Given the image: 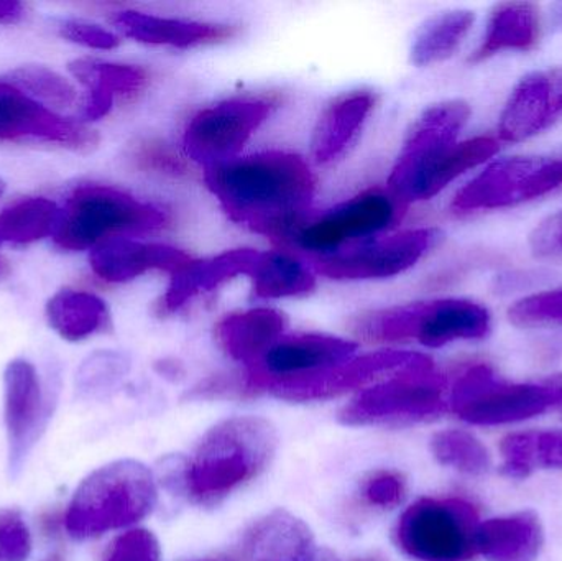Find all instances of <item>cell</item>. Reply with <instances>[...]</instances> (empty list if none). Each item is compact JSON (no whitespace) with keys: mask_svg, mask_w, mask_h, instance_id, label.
<instances>
[{"mask_svg":"<svg viewBox=\"0 0 562 561\" xmlns=\"http://www.w3.org/2000/svg\"><path fill=\"white\" fill-rule=\"evenodd\" d=\"M276 447V428L263 418L221 422L183 463L180 490L201 506L220 504L266 471Z\"/></svg>","mask_w":562,"mask_h":561,"instance_id":"3957f363","label":"cell"},{"mask_svg":"<svg viewBox=\"0 0 562 561\" xmlns=\"http://www.w3.org/2000/svg\"><path fill=\"white\" fill-rule=\"evenodd\" d=\"M408 206L386 188H369L349 200L313 216L301 226L291 246L314 257L336 253L344 247L389 234Z\"/></svg>","mask_w":562,"mask_h":561,"instance_id":"8fae6325","label":"cell"},{"mask_svg":"<svg viewBox=\"0 0 562 561\" xmlns=\"http://www.w3.org/2000/svg\"><path fill=\"white\" fill-rule=\"evenodd\" d=\"M157 480L140 461L119 460L92 471L76 490L66 532L89 539L134 526L157 506Z\"/></svg>","mask_w":562,"mask_h":561,"instance_id":"277c9868","label":"cell"},{"mask_svg":"<svg viewBox=\"0 0 562 561\" xmlns=\"http://www.w3.org/2000/svg\"><path fill=\"white\" fill-rule=\"evenodd\" d=\"M32 553V534L15 509L0 510V561H25Z\"/></svg>","mask_w":562,"mask_h":561,"instance_id":"8d00e7d4","label":"cell"},{"mask_svg":"<svg viewBox=\"0 0 562 561\" xmlns=\"http://www.w3.org/2000/svg\"><path fill=\"white\" fill-rule=\"evenodd\" d=\"M405 493V481L395 471H379L372 474L362 487L367 503L380 509L398 506Z\"/></svg>","mask_w":562,"mask_h":561,"instance_id":"f35d334b","label":"cell"},{"mask_svg":"<svg viewBox=\"0 0 562 561\" xmlns=\"http://www.w3.org/2000/svg\"><path fill=\"white\" fill-rule=\"evenodd\" d=\"M540 12L533 3H502L492 12L471 61L481 63L502 52H528L540 42Z\"/></svg>","mask_w":562,"mask_h":561,"instance_id":"d4e9b609","label":"cell"},{"mask_svg":"<svg viewBox=\"0 0 562 561\" xmlns=\"http://www.w3.org/2000/svg\"><path fill=\"white\" fill-rule=\"evenodd\" d=\"M562 115V66L525 76L498 122L501 141L518 144L547 131Z\"/></svg>","mask_w":562,"mask_h":561,"instance_id":"e0dca14e","label":"cell"},{"mask_svg":"<svg viewBox=\"0 0 562 561\" xmlns=\"http://www.w3.org/2000/svg\"><path fill=\"white\" fill-rule=\"evenodd\" d=\"M26 9L16 0H0V25H15L25 19Z\"/></svg>","mask_w":562,"mask_h":561,"instance_id":"b9f144b4","label":"cell"},{"mask_svg":"<svg viewBox=\"0 0 562 561\" xmlns=\"http://www.w3.org/2000/svg\"><path fill=\"white\" fill-rule=\"evenodd\" d=\"M167 211L127 191L105 184H86L59 213L55 244L65 250L98 247L114 237L144 236L167 226Z\"/></svg>","mask_w":562,"mask_h":561,"instance_id":"8992f818","label":"cell"},{"mask_svg":"<svg viewBox=\"0 0 562 561\" xmlns=\"http://www.w3.org/2000/svg\"><path fill=\"white\" fill-rule=\"evenodd\" d=\"M59 35L69 42L78 43L92 49H114L117 48L119 36L109 32L104 26L95 23L82 22V20H65L59 23Z\"/></svg>","mask_w":562,"mask_h":561,"instance_id":"ab89813d","label":"cell"},{"mask_svg":"<svg viewBox=\"0 0 562 561\" xmlns=\"http://www.w3.org/2000/svg\"><path fill=\"white\" fill-rule=\"evenodd\" d=\"M561 184L562 158H502L456 193L451 210L469 214L517 206L544 197Z\"/></svg>","mask_w":562,"mask_h":561,"instance_id":"5bb4252c","label":"cell"},{"mask_svg":"<svg viewBox=\"0 0 562 561\" xmlns=\"http://www.w3.org/2000/svg\"><path fill=\"white\" fill-rule=\"evenodd\" d=\"M59 213L46 198H26L0 214V244H32L49 236L58 224Z\"/></svg>","mask_w":562,"mask_h":561,"instance_id":"4dcf8cb0","label":"cell"},{"mask_svg":"<svg viewBox=\"0 0 562 561\" xmlns=\"http://www.w3.org/2000/svg\"><path fill=\"white\" fill-rule=\"evenodd\" d=\"M475 15L471 10H449L429 16L412 45V61L416 66H431L451 58L474 26Z\"/></svg>","mask_w":562,"mask_h":561,"instance_id":"f1b7e54d","label":"cell"},{"mask_svg":"<svg viewBox=\"0 0 562 561\" xmlns=\"http://www.w3.org/2000/svg\"><path fill=\"white\" fill-rule=\"evenodd\" d=\"M7 81L36 101L53 108H71L78 99L75 86L53 69L40 65L20 66L13 69Z\"/></svg>","mask_w":562,"mask_h":561,"instance_id":"d6a6232c","label":"cell"},{"mask_svg":"<svg viewBox=\"0 0 562 561\" xmlns=\"http://www.w3.org/2000/svg\"><path fill=\"white\" fill-rule=\"evenodd\" d=\"M252 293L259 300L294 299L316 287V272L290 250H259L249 272Z\"/></svg>","mask_w":562,"mask_h":561,"instance_id":"484cf974","label":"cell"},{"mask_svg":"<svg viewBox=\"0 0 562 561\" xmlns=\"http://www.w3.org/2000/svg\"><path fill=\"white\" fill-rule=\"evenodd\" d=\"M541 540L538 520L530 514H515L479 524L475 549L488 559L517 561L533 557Z\"/></svg>","mask_w":562,"mask_h":561,"instance_id":"4316f807","label":"cell"},{"mask_svg":"<svg viewBox=\"0 0 562 561\" xmlns=\"http://www.w3.org/2000/svg\"><path fill=\"white\" fill-rule=\"evenodd\" d=\"M204 183L233 223L279 244L293 243L310 220L316 175L284 150L240 155L203 170Z\"/></svg>","mask_w":562,"mask_h":561,"instance_id":"6da1fadb","label":"cell"},{"mask_svg":"<svg viewBox=\"0 0 562 561\" xmlns=\"http://www.w3.org/2000/svg\"><path fill=\"white\" fill-rule=\"evenodd\" d=\"M7 273H9V266H7L5 260H3L2 257H0V279H3V277L7 276Z\"/></svg>","mask_w":562,"mask_h":561,"instance_id":"7bdbcfd3","label":"cell"},{"mask_svg":"<svg viewBox=\"0 0 562 561\" xmlns=\"http://www.w3.org/2000/svg\"><path fill=\"white\" fill-rule=\"evenodd\" d=\"M477 509L459 497H423L396 526L400 549L418 561H468L477 553Z\"/></svg>","mask_w":562,"mask_h":561,"instance_id":"30bf717a","label":"cell"},{"mask_svg":"<svg viewBox=\"0 0 562 561\" xmlns=\"http://www.w3.org/2000/svg\"><path fill=\"white\" fill-rule=\"evenodd\" d=\"M3 190H5V184H3V181L0 180V197H2Z\"/></svg>","mask_w":562,"mask_h":561,"instance_id":"f6af8a7d","label":"cell"},{"mask_svg":"<svg viewBox=\"0 0 562 561\" xmlns=\"http://www.w3.org/2000/svg\"><path fill=\"white\" fill-rule=\"evenodd\" d=\"M449 404L471 425L518 424L562 407V382L510 384L497 378L491 366L475 364L456 381Z\"/></svg>","mask_w":562,"mask_h":561,"instance_id":"ba28073f","label":"cell"},{"mask_svg":"<svg viewBox=\"0 0 562 561\" xmlns=\"http://www.w3.org/2000/svg\"><path fill=\"white\" fill-rule=\"evenodd\" d=\"M131 160L135 167L154 173L178 175L184 173L181 157H178L167 144L158 141H140L131 148Z\"/></svg>","mask_w":562,"mask_h":561,"instance_id":"74e56055","label":"cell"},{"mask_svg":"<svg viewBox=\"0 0 562 561\" xmlns=\"http://www.w3.org/2000/svg\"><path fill=\"white\" fill-rule=\"evenodd\" d=\"M510 322L521 328L562 326V289L535 293L508 310Z\"/></svg>","mask_w":562,"mask_h":561,"instance_id":"836d02e7","label":"cell"},{"mask_svg":"<svg viewBox=\"0 0 562 561\" xmlns=\"http://www.w3.org/2000/svg\"><path fill=\"white\" fill-rule=\"evenodd\" d=\"M49 326L66 341H82L109 325L104 300L81 290L65 289L46 303Z\"/></svg>","mask_w":562,"mask_h":561,"instance_id":"83f0119b","label":"cell"},{"mask_svg":"<svg viewBox=\"0 0 562 561\" xmlns=\"http://www.w3.org/2000/svg\"><path fill=\"white\" fill-rule=\"evenodd\" d=\"M112 23L135 42L178 49L213 45L236 35V26L226 23L201 22L140 10H119L112 15Z\"/></svg>","mask_w":562,"mask_h":561,"instance_id":"d6986e66","label":"cell"},{"mask_svg":"<svg viewBox=\"0 0 562 561\" xmlns=\"http://www.w3.org/2000/svg\"><path fill=\"white\" fill-rule=\"evenodd\" d=\"M0 141H36L69 150H94L99 135L75 119L63 117L9 81H0Z\"/></svg>","mask_w":562,"mask_h":561,"instance_id":"9a60e30c","label":"cell"},{"mask_svg":"<svg viewBox=\"0 0 562 561\" xmlns=\"http://www.w3.org/2000/svg\"><path fill=\"white\" fill-rule=\"evenodd\" d=\"M243 547L249 561H306L313 536L300 519L277 510L249 530Z\"/></svg>","mask_w":562,"mask_h":561,"instance_id":"cb8c5ba5","label":"cell"},{"mask_svg":"<svg viewBox=\"0 0 562 561\" xmlns=\"http://www.w3.org/2000/svg\"><path fill=\"white\" fill-rule=\"evenodd\" d=\"M43 561H65V560H63L61 556H52V557H48V559L43 560Z\"/></svg>","mask_w":562,"mask_h":561,"instance_id":"ee69618b","label":"cell"},{"mask_svg":"<svg viewBox=\"0 0 562 561\" xmlns=\"http://www.w3.org/2000/svg\"><path fill=\"white\" fill-rule=\"evenodd\" d=\"M157 537L145 529H132L119 536L105 550L102 561H160Z\"/></svg>","mask_w":562,"mask_h":561,"instance_id":"d590c367","label":"cell"},{"mask_svg":"<svg viewBox=\"0 0 562 561\" xmlns=\"http://www.w3.org/2000/svg\"><path fill=\"white\" fill-rule=\"evenodd\" d=\"M439 237L441 234L432 227L382 234L314 257L311 267L316 276L344 282L392 279L413 269L436 246Z\"/></svg>","mask_w":562,"mask_h":561,"instance_id":"4fadbf2b","label":"cell"},{"mask_svg":"<svg viewBox=\"0 0 562 561\" xmlns=\"http://www.w3.org/2000/svg\"><path fill=\"white\" fill-rule=\"evenodd\" d=\"M448 381L428 356L390 378L362 389L340 411L346 425L412 424L428 420L446 411Z\"/></svg>","mask_w":562,"mask_h":561,"instance_id":"52a82bcc","label":"cell"},{"mask_svg":"<svg viewBox=\"0 0 562 561\" xmlns=\"http://www.w3.org/2000/svg\"><path fill=\"white\" fill-rule=\"evenodd\" d=\"M286 316L269 306L240 310L224 316L216 326L221 349L246 368L259 361L286 335Z\"/></svg>","mask_w":562,"mask_h":561,"instance_id":"7402d4cb","label":"cell"},{"mask_svg":"<svg viewBox=\"0 0 562 561\" xmlns=\"http://www.w3.org/2000/svg\"><path fill=\"white\" fill-rule=\"evenodd\" d=\"M502 470L508 478L530 476L535 470H562V430L524 431L502 441Z\"/></svg>","mask_w":562,"mask_h":561,"instance_id":"f546056e","label":"cell"},{"mask_svg":"<svg viewBox=\"0 0 562 561\" xmlns=\"http://www.w3.org/2000/svg\"><path fill=\"white\" fill-rule=\"evenodd\" d=\"M530 246L538 257L562 256V211L541 221L530 236Z\"/></svg>","mask_w":562,"mask_h":561,"instance_id":"60d3db41","label":"cell"},{"mask_svg":"<svg viewBox=\"0 0 562 561\" xmlns=\"http://www.w3.org/2000/svg\"><path fill=\"white\" fill-rule=\"evenodd\" d=\"M359 345L324 333H286L259 361L247 368L244 391L273 395L319 378L357 356Z\"/></svg>","mask_w":562,"mask_h":561,"instance_id":"7c38bea8","label":"cell"},{"mask_svg":"<svg viewBox=\"0 0 562 561\" xmlns=\"http://www.w3.org/2000/svg\"><path fill=\"white\" fill-rule=\"evenodd\" d=\"M127 361L115 352H95L79 369L78 382L82 391H104L127 372Z\"/></svg>","mask_w":562,"mask_h":561,"instance_id":"e575fe53","label":"cell"},{"mask_svg":"<svg viewBox=\"0 0 562 561\" xmlns=\"http://www.w3.org/2000/svg\"><path fill=\"white\" fill-rule=\"evenodd\" d=\"M45 415V399L35 366L25 359H13L3 372V418L13 474L35 447Z\"/></svg>","mask_w":562,"mask_h":561,"instance_id":"2e32d148","label":"cell"},{"mask_svg":"<svg viewBox=\"0 0 562 561\" xmlns=\"http://www.w3.org/2000/svg\"><path fill=\"white\" fill-rule=\"evenodd\" d=\"M69 71L88 88V98L82 105V117L86 121L105 117L115 98L137 94L148 82L145 69L124 63L79 58L69 63Z\"/></svg>","mask_w":562,"mask_h":561,"instance_id":"603a6c76","label":"cell"},{"mask_svg":"<svg viewBox=\"0 0 562 561\" xmlns=\"http://www.w3.org/2000/svg\"><path fill=\"white\" fill-rule=\"evenodd\" d=\"M376 105V94L370 89L344 92L329 102L317 117L311 135V157L314 164L330 165L346 155L356 144Z\"/></svg>","mask_w":562,"mask_h":561,"instance_id":"ffe728a7","label":"cell"},{"mask_svg":"<svg viewBox=\"0 0 562 561\" xmlns=\"http://www.w3.org/2000/svg\"><path fill=\"white\" fill-rule=\"evenodd\" d=\"M257 249H233L206 259H193L180 272L170 277L161 299V312H180L198 296L214 292L237 277L249 276L256 262Z\"/></svg>","mask_w":562,"mask_h":561,"instance_id":"44dd1931","label":"cell"},{"mask_svg":"<svg viewBox=\"0 0 562 561\" xmlns=\"http://www.w3.org/2000/svg\"><path fill=\"white\" fill-rule=\"evenodd\" d=\"M431 450L442 467L471 476L487 473L492 464L491 453L485 445L464 430L439 431L432 437Z\"/></svg>","mask_w":562,"mask_h":561,"instance_id":"1f68e13d","label":"cell"},{"mask_svg":"<svg viewBox=\"0 0 562 561\" xmlns=\"http://www.w3.org/2000/svg\"><path fill=\"white\" fill-rule=\"evenodd\" d=\"M469 117L471 108L459 99L426 109L406 135L386 190L405 206L431 200L465 171L494 157L501 148L497 138L481 135L459 142Z\"/></svg>","mask_w":562,"mask_h":561,"instance_id":"7a4b0ae2","label":"cell"},{"mask_svg":"<svg viewBox=\"0 0 562 561\" xmlns=\"http://www.w3.org/2000/svg\"><path fill=\"white\" fill-rule=\"evenodd\" d=\"M277 108L279 99L273 94H240L200 109L181 135L184 157L203 170L240 157Z\"/></svg>","mask_w":562,"mask_h":561,"instance_id":"9c48e42d","label":"cell"},{"mask_svg":"<svg viewBox=\"0 0 562 561\" xmlns=\"http://www.w3.org/2000/svg\"><path fill=\"white\" fill-rule=\"evenodd\" d=\"M193 260L190 254L170 244L144 243L132 237H114L92 249V272L108 283H127L148 272L175 276Z\"/></svg>","mask_w":562,"mask_h":561,"instance_id":"ac0fdd59","label":"cell"},{"mask_svg":"<svg viewBox=\"0 0 562 561\" xmlns=\"http://www.w3.org/2000/svg\"><path fill=\"white\" fill-rule=\"evenodd\" d=\"M491 312L465 299H441L372 310L356 316L352 329L373 343L418 341L442 348L456 341H474L491 333Z\"/></svg>","mask_w":562,"mask_h":561,"instance_id":"5b68a950","label":"cell"}]
</instances>
